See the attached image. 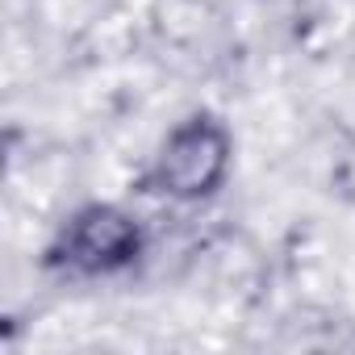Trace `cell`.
<instances>
[{
    "label": "cell",
    "instance_id": "1",
    "mask_svg": "<svg viewBox=\"0 0 355 355\" xmlns=\"http://www.w3.org/2000/svg\"><path fill=\"white\" fill-rule=\"evenodd\" d=\"M134 255H138V226L113 205H92L67 222V230L51 251V263L80 276H101L125 268Z\"/></svg>",
    "mask_w": 355,
    "mask_h": 355
},
{
    "label": "cell",
    "instance_id": "2",
    "mask_svg": "<svg viewBox=\"0 0 355 355\" xmlns=\"http://www.w3.org/2000/svg\"><path fill=\"white\" fill-rule=\"evenodd\" d=\"M226 159H230L226 130L209 117H193L167 138L155 167V184L171 197H205L226 175Z\"/></svg>",
    "mask_w": 355,
    "mask_h": 355
}]
</instances>
